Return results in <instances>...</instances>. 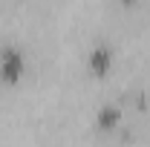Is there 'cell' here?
<instances>
[{
	"label": "cell",
	"mask_w": 150,
	"mask_h": 147,
	"mask_svg": "<svg viewBox=\"0 0 150 147\" xmlns=\"http://www.w3.org/2000/svg\"><path fill=\"white\" fill-rule=\"evenodd\" d=\"M0 69H3V78H18L23 72V52L18 46H6L3 55H0Z\"/></svg>",
	"instance_id": "cell-1"
},
{
	"label": "cell",
	"mask_w": 150,
	"mask_h": 147,
	"mask_svg": "<svg viewBox=\"0 0 150 147\" xmlns=\"http://www.w3.org/2000/svg\"><path fill=\"white\" fill-rule=\"evenodd\" d=\"M112 58V49L110 43H93V49H90V66H93V72H104L107 69V64H110Z\"/></svg>",
	"instance_id": "cell-2"
}]
</instances>
